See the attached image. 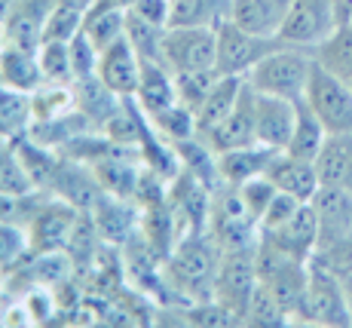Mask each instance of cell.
I'll use <instances>...</instances> for the list:
<instances>
[{
	"label": "cell",
	"mask_w": 352,
	"mask_h": 328,
	"mask_svg": "<svg viewBox=\"0 0 352 328\" xmlns=\"http://www.w3.org/2000/svg\"><path fill=\"white\" fill-rule=\"evenodd\" d=\"M151 126L153 132L162 135V139H168L172 145H178V141H187L196 135V117L190 107H184L181 101H175L172 107H166V111H157L151 114Z\"/></svg>",
	"instance_id": "30"
},
{
	"label": "cell",
	"mask_w": 352,
	"mask_h": 328,
	"mask_svg": "<svg viewBox=\"0 0 352 328\" xmlns=\"http://www.w3.org/2000/svg\"><path fill=\"white\" fill-rule=\"evenodd\" d=\"M313 65H316L313 50L282 43L279 50H273L267 59L257 61L245 80L254 92L282 95V99L300 101L303 95H307V83H309V74H313Z\"/></svg>",
	"instance_id": "1"
},
{
	"label": "cell",
	"mask_w": 352,
	"mask_h": 328,
	"mask_svg": "<svg viewBox=\"0 0 352 328\" xmlns=\"http://www.w3.org/2000/svg\"><path fill=\"white\" fill-rule=\"evenodd\" d=\"M297 319L313 325H334V328L352 325L346 283H343L340 273L328 267L324 261L313 264V258H309V279H307V291H303L300 316Z\"/></svg>",
	"instance_id": "3"
},
{
	"label": "cell",
	"mask_w": 352,
	"mask_h": 328,
	"mask_svg": "<svg viewBox=\"0 0 352 328\" xmlns=\"http://www.w3.org/2000/svg\"><path fill=\"white\" fill-rule=\"evenodd\" d=\"M300 206H303V200H297V196H291V194H285V190H279V194L273 196V203L267 206V212L261 215V234L279 230L282 224H285Z\"/></svg>",
	"instance_id": "39"
},
{
	"label": "cell",
	"mask_w": 352,
	"mask_h": 328,
	"mask_svg": "<svg viewBox=\"0 0 352 328\" xmlns=\"http://www.w3.org/2000/svg\"><path fill=\"white\" fill-rule=\"evenodd\" d=\"M126 3H129V0H126Z\"/></svg>",
	"instance_id": "46"
},
{
	"label": "cell",
	"mask_w": 352,
	"mask_h": 328,
	"mask_svg": "<svg viewBox=\"0 0 352 328\" xmlns=\"http://www.w3.org/2000/svg\"><path fill=\"white\" fill-rule=\"evenodd\" d=\"M291 322V313L282 307V300L267 289V285H257V291L248 300V310L242 325H267V328H282Z\"/></svg>",
	"instance_id": "31"
},
{
	"label": "cell",
	"mask_w": 352,
	"mask_h": 328,
	"mask_svg": "<svg viewBox=\"0 0 352 328\" xmlns=\"http://www.w3.org/2000/svg\"><path fill=\"white\" fill-rule=\"evenodd\" d=\"M303 101L322 120L328 135H352V90L334 77L319 61L313 65Z\"/></svg>",
	"instance_id": "5"
},
{
	"label": "cell",
	"mask_w": 352,
	"mask_h": 328,
	"mask_svg": "<svg viewBox=\"0 0 352 328\" xmlns=\"http://www.w3.org/2000/svg\"><path fill=\"white\" fill-rule=\"evenodd\" d=\"M218 80H221L218 68H206V71H190V74H175L178 101L196 114V111H199V105L206 101V95L214 90V83H218Z\"/></svg>",
	"instance_id": "33"
},
{
	"label": "cell",
	"mask_w": 352,
	"mask_h": 328,
	"mask_svg": "<svg viewBox=\"0 0 352 328\" xmlns=\"http://www.w3.org/2000/svg\"><path fill=\"white\" fill-rule=\"evenodd\" d=\"M218 264H221V245L214 243V236L206 239L202 234H190V239H184L168 255L166 279L178 291H184V295H190L196 300H208L214 298Z\"/></svg>",
	"instance_id": "2"
},
{
	"label": "cell",
	"mask_w": 352,
	"mask_h": 328,
	"mask_svg": "<svg viewBox=\"0 0 352 328\" xmlns=\"http://www.w3.org/2000/svg\"><path fill=\"white\" fill-rule=\"evenodd\" d=\"M172 6L175 0H129V12L157 25V28H168L172 25Z\"/></svg>",
	"instance_id": "40"
},
{
	"label": "cell",
	"mask_w": 352,
	"mask_h": 328,
	"mask_svg": "<svg viewBox=\"0 0 352 328\" xmlns=\"http://www.w3.org/2000/svg\"><path fill=\"white\" fill-rule=\"evenodd\" d=\"M242 86H245V77L221 74V80L214 83V90L206 95V101L199 105V111L193 114L196 117V135H199V139H206L208 132H214V129L230 117V111L236 107V101H239V95H242Z\"/></svg>",
	"instance_id": "18"
},
{
	"label": "cell",
	"mask_w": 352,
	"mask_h": 328,
	"mask_svg": "<svg viewBox=\"0 0 352 328\" xmlns=\"http://www.w3.org/2000/svg\"><path fill=\"white\" fill-rule=\"evenodd\" d=\"M343 283H346V295H349V310H352V276H343Z\"/></svg>",
	"instance_id": "43"
},
{
	"label": "cell",
	"mask_w": 352,
	"mask_h": 328,
	"mask_svg": "<svg viewBox=\"0 0 352 328\" xmlns=\"http://www.w3.org/2000/svg\"><path fill=\"white\" fill-rule=\"evenodd\" d=\"M83 16H86V12L58 3L56 10L50 12V19H46L43 43H46V40H52V43H71V40L83 31Z\"/></svg>",
	"instance_id": "36"
},
{
	"label": "cell",
	"mask_w": 352,
	"mask_h": 328,
	"mask_svg": "<svg viewBox=\"0 0 352 328\" xmlns=\"http://www.w3.org/2000/svg\"><path fill=\"white\" fill-rule=\"evenodd\" d=\"M279 154L276 147H267V145H248V147H236V150H224V154H218V175L224 184H233V187H239V184L257 178V175H267L270 163H273V156Z\"/></svg>",
	"instance_id": "17"
},
{
	"label": "cell",
	"mask_w": 352,
	"mask_h": 328,
	"mask_svg": "<svg viewBox=\"0 0 352 328\" xmlns=\"http://www.w3.org/2000/svg\"><path fill=\"white\" fill-rule=\"evenodd\" d=\"M162 34H166V28H157V25H151L129 12L126 37H129V43L135 46V52L141 56V61H160V65H166V61H162Z\"/></svg>",
	"instance_id": "34"
},
{
	"label": "cell",
	"mask_w": 352,
	"mask_h": 328,
	"mask_svg": "<svg viewBox=\"0 0 352 328\" xmlns=\"http://www.w3.org/2000/svg\"><path fill=\"white\" fill-rule=\"evenodd\" d=\"M138 107L151 117L157 111H166L178 101V90H175V74L160 61H144L141 65V83L135 92Z\"/></svg>",
	"instance_id": "20"
},
{
	"label": "cell",
	"mask_w": 352,
	"mask_h": 328,
	"mask_svg": "<svg viewBox=\"0 0 352 328\" xmlns=\"http://www.w3.org/2000/svg\"><path fill=\"white\" fill-rule=\"evenodd\" d=\"M254 107H257V141L267 147L285 150L291 135H294L297 101L282 99V95L257 92Z\"/></svg>",
	"instance_id": "13"
},
{
	"label": "cell",
	"mask_w": 352,
	"mask_h": 328,
	"mask_svg": "<svg viewBox=\"0 0 352 328\" xmlns=\"http://www.w3.org/2000/svg\"><path fill=\"white\" fill-rule=\"evenodd\" d=\"M313 52L322 68H328L340 83H346L352 90V28L349 25H340V28L331 34L324 43L316 46Z\"/></svg>",
	"instance_id": "27"
},
{
	"label": "cell",
	"mask_w": 352,
	"mask_h": 328,
	"mask_svg": "<svg viewBox=\"0 0 352 328\" xmlns=\"http://www.w3.org/2000/svg\"><path fill=\"white\" fill-rule=\"evenodd\" d=\"M162 61L172 74H190L218 68V28L168 25L162 34Z\"/></svg>",
	"instance_id": "4"
},
{
	"label": "cell",
	"mask_w": 352,
	"mask_h": 328,
	"mask_svg": "<svg viewBox=\"0 0 352 328\" xmlns=\"http://www.w3.org/2000/svg\"><path fill=\"white\" fill-rule=\"evenodd\" d=\"M0 80L3 86L19 92H37L46 83L43 68H40L37 50H25V46L6 43L0 52Z\"/></svg>",
	"instance_id": "19"
},
{
	"label": "cell",
	"mask_w": 352,
	"mask_h": 328,
	"mask_svg": "<svg viewBox=\"0 0 352 328\" xmlns=\"http://www.w3.org/2000/svg\"><path fill=\"white\" fill-rule=\"evenodd\" d=\"M80 209H74L71 203H65L62 196H52L50 203H40L37 212L28 218V239L31 252H62L67 249L71 230L77 224Z\"/></svg>",
	"instance_id": "9"
},
{
	"label": "cell",
	"mask_w": 352,
	"mask_h": 328,
	"mask_svg": "<svg viewBox=\"0 0 352 328\" xmlns=\"http://www.w3.org/2000/svg\"><path fill=\"white\" fill-rule=\"evenodd\" d=\"M257 92L248 86H242V95L236 101V107L230 111V117L221 123L214 132H208L202 141H208V147L214 154H224V150H236V147H248L257 145V107H254Z\"/></svg>",
	"instance_id": "10"
},
{
	"label": "cell",
	"mask_w": 352,
	"mask_h": 328,
	"mask_svg": "<svg viewBox=\"0 0 352 328\" xmlns=\"http://www.w3.org/2000/svg\"><path fill=\"white\" fill-rule=\"evenodd\" d=\"M239 194H242V200H245L248 212H252V215L257 218V224H261V215L267 212L270 203H273V196L279 194V187H276L267 175H257V178L239 184Z\"/></svg>",
	"instance_id": "37"
},
{
	"label": "cell",
	"mask_w": 352,
	"mask_h": 328,
	"mask_svg": "<svg viewBox=\"0 0 352 328\" xmlns=\"http://www.w3.org/2000/svg\"><path fill=\"white\" fill-rule=\"evenodd\" d=\"M71 65H74V80L80 77H92V74L98 71V56L101 52L96 50V43H92L89 37H86L83 31L77 34V37L71 40Z\"/></svg>",
	"instance_id": "38"
},
{
	"label": "cell",
	"mask_w": 352,
	"mask_h": 328,
	"mask_svg": "<svg viewBox=\"0 0 352 328\" xmlns=\"http://www.w3.org/2000/svg\"><path fill=\"white\" fill-rule=\"evenodd\" d=\"M40 56V68H43L46 83H74V65H71V46L67 43H52L46 40L43 46L37 50Z\"/></svg>",
	"instance_id": "35"
},
{
	"label": "cell",
	"mask_w": 352,
	"mask_h": 328,
	"mask_svg": "<svg viewBox=\"0 0 352 328\" xmlns=\"http://www.w3.org/2000/svg\"><path fill=\"white\" fill-rule=\"evenodd\" d=\"M267 178L276 184L279 190L297 196V200L309 203L322 187V178H319V169H316L313 160H300V156H291L288 150H279L273 156L267 169Z\"/></svg>",
	"instance_id": "15"
},
{
	"label": "cell",
	"mask_w": 352,
	"mask_h": 328,
	"mask_svg": "<svg viewBox=\"0 0 352 328\" xmlns=\"http://www.w3.org/2000/svg\"><path fill=\"white\" fill-rule=\"evenodd\" d=\"M89 215L104 243H126L135 234V212L126 203V196L101 194V200L89 209Z\"/></svg>",
	"instance_id": "22"
},
{
	"label": "cell",
	"mask_w": 352,
	"mask_h": 328,
	"mask_svg": "<svg viewBox=\"0 0 352 328\" xmlns=\"http://www.w3.org/2000/svg\"><path fill=\"white\" fill-rule=\"evenodd\" d=\"M263 236H270L276 245H282L288 255L300 258V261L316 258V249H319V239H322V221H319V212H316L313 200L303 203L279 230H270Z\"/></svg>",
	"instance_id": "14"
},
{
	"label": "cell",
	"mask_w": 352,
	"mask_h": 328,
	"mask_svg": "<svg viewBox=\"0 0 352 328\" xmlns=\"http://www.w3.org/2000/svg\"><path fill=\"white\" fill-rule=\"evenodd\" d=\"M31 123H34L31 92L0 86V139L6 141L22 139V135H28Z\"/></svg>",
	"instance_id": "25"
},
{
	"label": "cell",
	"mask_w": 352,
	"mask_h": 328,
	"mask_svg": "<svg viewBox=\"0 0 352 328\" xmlns=\"http://www.w3.org/2000/svg\"><path fill=\"white\" fill-rule=\"evenodd\" d=\"M288 10L291 0H233L230 22L261 37H279Z\"/></svg>",
	"instance_id": "16"
},
{
	"label": "cell",
	"mask_w": 352,
	"mask_h": 328,
	"mask_svg": "<svg viewBox=\"0 0 352 328\" xmlns=\"http://www.w3.org/2000/svg\"><path fill=\"white\" fill-rule=\"evenodd\" d=\"M3 46H6V31H3V22H0V52H3Z\"/></svg>",
	"instance_id": "44"
},
{
	"label": "cell",
	"mask_w": 352,
	"mask_h": 328,
	"mask_svg": "<svg viewBox=\"0 0 352 328\" xmlns=\"http://www.w3.org/2000/svg\"><path fill=\"white\" fill-rule=\"evenodd\" d=\"M31 107H34V120H56L71 114L74 107V83H43L37 92H31Z\"/></svg>",
	"instance_id": "32"
},
{
	"label": "cell",
	"mask_w": 352,
	"mask_h": 328,
	"mask_svg": "<svg viewBox=\"0 0 352 328\" xmlns=\"http://www.w3.org/2000/svg\"><path fill=\"white\" fill-rule=\"evenodd\" d=\"M28 258H31L28 227L19 221H3L0 218V276H10Z\"/></svg>",
	"instance_id": "29"
},
{
	"label": "cell",
	"mask_w": 352,
	"mask_h": 328,
	"mask_svg": "<svg viewBox=\"0 0 352 328\" xmlns=\"http://www.w3.org/2000/svg\"><path fill=\"white\" fill-rule=\"evenodd\" d=\"M316 169L322 187H343L352 194V135H328Z\"/></svg>",
	"instance_id": "23"
},
{
	"label": "cell",
	"mask_w": 352,
	"mask_h": 328,
	"mask_svg": "<svg viewBox=\"0 0 352 328\" xmlns=\"http://www.w3.org/2000/svg\"><path fill=\"white\" fill-rule=\"evenodd\" d=\"M346 25H349V28H352V19H349V22H346Z\"/></svg>",
	"instance_id": "45"
},
{
	"label": "cell",
	"mask_w": 352,
	"mask_h": 328,
	"mask_svg": "<svg viewBox=\"0 0 352 328\" xmlns=\"http://www.w3.org/2000/svg\"><path fill=\"white\" fill-rule=\"evenodd\" d=\"M279 46V37H261V34H252L233 22H224L218 28V61L214 65L230 77H248L257 61L267 59Z\"/></svg>",
	"instance_id": "8"
},
{
	"label": "cell",
	"mask_w": 352,
	"mask_h": 328,
	"mask_svg": "<svg viewBox=\"0 0 352 328\" xmlns=\"http://www.w3.org/2000/svg\"><path fill=\"white\" fill-rule=\"evenodd\" d=\"M233 0H175L172 25H193V28H221L230 22Z\"/></svg>",
	"instance_id": "26"
},
{
	"label": "cell",
	"mask_w": 352,
	"mask_h": 328,
	"mask_svg": "<svg viewBox=\"0 0 352 328\" xmlns=\"http://www.w3.org/2000/svg\"><path fill=\"white\" fill-rule=\"evenodd\" d=\"M74 105H77V111H83L86 117L96 123V126H104V123L117 114V107L123 105V99H120L98 74H92V77L74 80Z\"/></svg>",
	"instance_id": "21"
},
{
	"label": "cell",
	"mask_w": 352,
	"mask_h": 328,
	"mask_svg": "<svg viewBox=\"0 0 352 328\" xmlns=\"http://www.w3.org/2000/svg\"><path fill=\"white\" fill-rule=\"evenodd\" d=\"M337 6V16H340V25H346L352 19V0H334Z\"/></svg>",
	"instance_id": "41"
},
{
	"label": "cell",
	"mask_w": 352,
	"mask_h": 328,
	"mask_svg": "<svg viewBox=\"0 0 352 328\" xmlns=\"http://www.w3.org/2000/svg\"><path fill=\"white\" fill-rule=\"evenodd\" d=\"M58 3L62 6H71V10H80V12H86L89 10L92 3H96V0H58Z\"/></svg>",
	"instance_id": "42"
},
{
	"label": "cell",
	"mask_w": 352,
	"mask_h": 328,
	"mask_svg": "<svg viewBox=\"0 0 352 328\" xmlns=\"http://www.w3.org/2000/svg\"><path fill=\"white\" fill-rule=\"evenodd\" d=\"M58 6V0H12L10 12L3 19L6 43L40 50L43 46V28L50 12Z\"/></svg>",
	"instance_id": "12"
},
{
	"label": "cell",
	"mask_w": 352,
	"mask_h": 328,
	"mask_svg": "<svg viewBox=\"0 0 352 328\" xmlns=\"http://www.w3.org/2000/svg\"><path fill=\"white\" fill-rule=\"evenodd\" d=\"M324 141H328V129L322 126V120L309 111L307 101H297V123H294V135L288 141V154L291 156H300V160H319Z\"/></svg>",
	"instance_id": "24"
},
{
	"label": "cell",
	"mask_w": 352,
	"mask_h": 328,
	"mask_svg": "<svg viewBox=\"0 0 352 328\" xmlns=\"http://www.w3.org/2000/svg\"><path fill=\"white\" fill-rule=\"evenodd\" d=\"M141 56L135 52V46L129 43V37H120L117 43H111L107 50H101L98 56V77L111 86L120 99H135L141 83Z\"/></svg>",
	"instance_id": "11"
},
{
	"label": "cell",
	"mask_w": 352,
	"mask_h": 328,
	"mask_svg": "<svg viewBox=\"0 0 352 328\" xmlns=\"http://www.w3.org/2000/svg\"><path fill=\"white\" fill-rule=\"evenodd\" d=\"M254 249H230V252L221 249V264L218 273H214V300H221L227 310H233L239 316V322L245 319L248 300L261 285Z\"/></svg>",
	"instance_id": "6"
},
{
	"label": "cell",
	"mask_w": 352,
	"mask_h": 328,
	"mask_svg": "<svg viewBox=\"0 0 352 328\" xmlns=\"http://www.w3.org/2000/svg\"><path fill=\"white\" fill-rule=\"evenodd\" d=\"M31 190H37V181L25 166L22 154L16 150V141L0 139V194L25 196Z\"/></svg>",
	"instance_id": "28"
},
{
	"label": "cell",
	"mask_w": 352,
	"mask_h": 328,
	"mask_svg": "<svg viewBox=\"0 0 352 328\" xmlns=\"http://www.w3.org/2000/svg\"><path fill=\"white\" fill-rule=\"evenodd\" d=\"M337 28H340V16H337L334 0H291L279 40L288 46L316 50Z\"/></svg>",
	"instance_id": "7"
}]
</instances>
